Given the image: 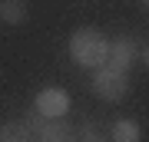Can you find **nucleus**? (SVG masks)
Returning <instances> with one entry per match:
<instances>
[{"label":"nucleus","instance_id":"8","mask_svg":"<svg viewBox=\"0 0 149 142\" xmlns=\"http://www.w3.org/2000/svg\"><path fill=\"white\" fill-rule=\"evenodd\" d=\"M30 129L23 126V119H10L0 126V142H30Z\"/></svg>","mask_w":149,"mask_h":142},{"label":"nucleus","instance_id":"3","mask_svg":"<svg viewBox=\"0 0 149 142\" xmlns=\"http://www.w3.org/2000/svg\"><path fill=\"white\" fill-rule=\"evenodd\" d=\"M23 126L30 129V136L37 142H73L76 139V129L70 126L66 119H43L37 112H30L23 119Z\"/></svg>","mask_w":149,"mask_h":142},{"label":"nucleus","instance_id":"1","mask_svg":"<svg viewBox=\"0 0 149 142\" xmlns=\"http://www.w3.org/2000/svg\"><path fill=\"white\" fill-rule=\"evenodd\" d=\"M70 60H73L76 66L83 69H100L106 66V50H109V40L103 37V30H96V26H80V30H73V37H70Z\"/></svg>","mask_w":149,"mask_h":142},{"label":"nucleus","instance_id":"2","mask_svg":"<svg viewBox=\"0 0 149 142\" xmlns=\"http://www.w3.org/2000/svg\"><path fill=\"white\" fill-rule=\"evenodd\" d=\"M93 93L100 96L103 103H123L133 89V83H129V73H119V69H109V66H100L93 69V79H90Z\"/></svg>","mask_w":149,"mask_h":142},{"label":"nucleus","instance_id":"5","mask_svg":"<svg viewBox=\"0 0 149 142\" xmlns=\"http://www.w3.org/2000/svg\"><path fill=\"white\" fill-rule=\"evenodd\" d=\"M33 112L43 119H66L70 112V93L63 86H43L33 96Z\"/></svg>","mask_w":149,"mask_h":142},{"label":"nucleus","instance_id":"9","mask_svg":"<svg viewBox=\"0 0 149 142\" xmlns=\"http://www.w3.org/2000/svg\"><path fill=\"white\" fill-rule=\"evenodd\" d=\"M73 142H106V139H103L100 132H96V129L90 126V122H83V126H80V136H76Z\"/></svg>","mask_w":149,"mask_h":142},{"label":"nucleus","instance_id":"6","mask_svg":"<svg viewBox=\"0 0 149 142\" xmlns=\"http://www.w3.org/2000/svg\"><path fill=\"white\" fill-rule=\"evenodd\" d=\"M0 20H3L7 26H23L30 20L27 0H0Z\"/></svg>","mask_w":149,"mask_h":142},{"label":"nucleus","instance_id":"10","mask_svg":"<svg viewBox=\"0 0 149 142\" xmlns=\"http://www.w3.org/2000/svg\"><path fill=\"white\" fill-rule=\"evenodd\" d=\"M139 7H143V10H146V7H149V0H139Z\"/></svg>","mask_w":149,"mask_h":142},{"label":"nucleus","instance_id":"4","mask_svg":"<svg viewBox=\"0 0 149 142\" xmlns=\"http://www.w3.org/2000/svg\"><path fill=\"white\" fill-rule=\"evenodd\" d=\"M139 50L143 43L129 33H119L116 40H109V50H106V66L109 69H119V73H129L136 63H139Z\"/></svg>","mask_w":149,"mask_h":142},{"label":"nucleus","instance_id":"7","mask_svg":"<svg viewBox=\"0 0 149 142\" xmlns=\"http://www.w3.org/2000/svg\"><path fill=\"white\" fill-rule=\"evenodd\" d=\"M109 136H113V142H139L143 139V129H139L136 119H116Z\"/></svg>","mask_w":149,"mask_h":142}]
</instances>
